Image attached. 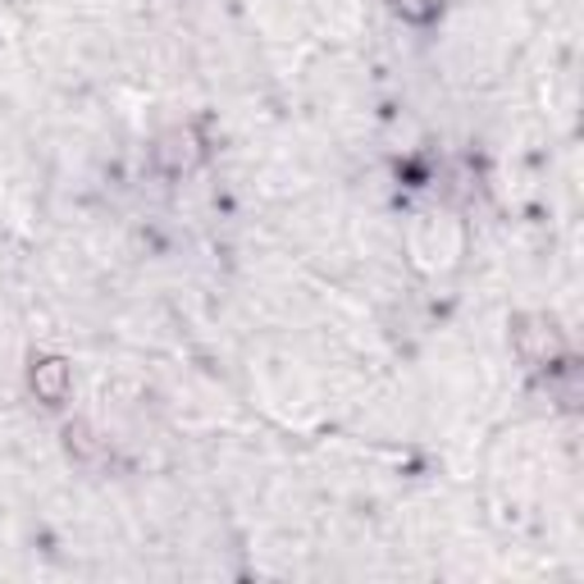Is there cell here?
Masks as SVG:
<instances>
[{"label":"cell","mask_w":584,"mask_h":584,"mask_svg":"<svg viewBox=\"0 0 584 584\" xmlns=\"http://www.w3.org/2000/svg\"><path fill=\"white\" fill-rule=\"evenodd\" d=\"M516 347H521V357L525 361H552L557 351H562V338H557V329L548 320H521L516 329Z\"/></svg>","instance_id":"cell-1"},{"label":"cell","mask_w":584,"mask_h":584,"mask_svg":"<svg viewBox=\"0 0 584 584\" xmlns=\"http://www.w3.org/2000/svg\"><path fill=\"white\" fill-rule=\"evenodd\" d=\"M69 384H73V374H69V366L60 357H46V361L33 366V389H37L41 402H50V406L64 402L69 397Z\"/></svg>","instance_id":"cell-2"},{"label":"cell","mask_w":584,"mask_h":584,"mask_svg":"<svg viewBox=\"0 0 584 584\" xmlns=\"http://www.w3.org/2000/svg\"><path fill=\"white\" fill-rule=\"evenodd\" d=\"M192 156H196V138L188 133V129H174L169 138H160V146H156V160L165 165V169H188L192 165Z\"/></svg>","instance_id":"cell-3"}]
</instances>
